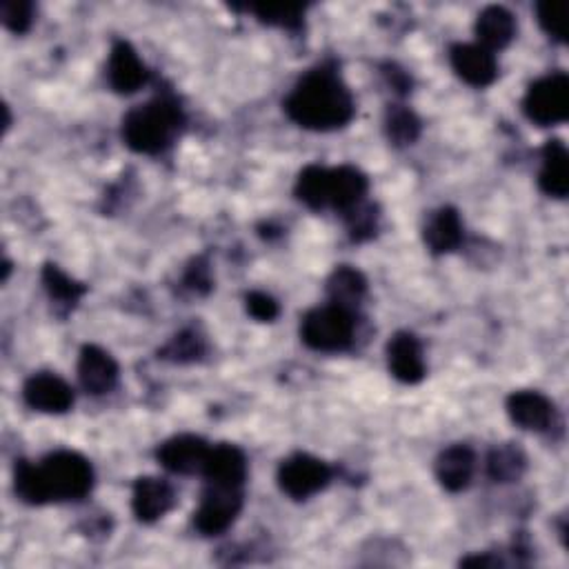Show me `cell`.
<instances>
[{
  "label": "cell",
  "mask_w": 569,
  "mask_h": 569,
  "mask_svg": "<svg viewBox=\"0 0 569 569\" xmlns=\"http://www.w3.org/2000/svg\"><path fill=\"white\" fill-rule=\"evenodd\" d=\"M94 470L89 461L76 452L50 454L41 465L21 461L17 465L14 487L28 505H45L52 501H80L92 492Z\"/></svg>",
  "instance_id": "cell-1"
},
{
  "label": "cell",
  "mask_w": 569,
  "mask_h": 569,
  "mask_svg": "<svg viewBox=\"0 0 569 569\" xmlns=\"http://www.w3.org/2000/svg\"><path fill=\"white\" fill-rule=\"evenodd\" d=\"M284 111L305 129L332 131L354 118V98L339 74L321 67L297 83L284 98Z\"/></svg>",
  "instance_id": "cell-2"
},
{
  "label": "cell",
  "mask_w": 569,
  "mask_h": 569,
  "mask_svg": "<svg viewBox=\"0 0 569 569\" xmlns=\"http://www.w3.org/2000/svg\"><path fill=\"white\" fill-rule=\"evenodd\" d=\"M185 125L183 109L174 98L161 96L131 109L122 120L127 148L138 154L165 152Z\"/></svg>",
  "instance_id": "cell-3"
},
{
  "label": "cell",
  "mask_w": 569,
  "mask_h": 569,
  "mask_svg": "<svg viewBox=\"0 0 569 569\" xmlns=\"http://www.w3.org/2000/svg\"><path fill=\"white\" fill-rule=\"evenodd\" d=\"M301 336L316 352H343L354 341V314L339 305L319 308L303 319Z\"/></svg>",
  "instance_id": "cell-4"
},
{
  "label": "cell",
  "mask_w": 569,
  "mask_h": 569,
  "mask_svg": "<svg viewBox=\"0 0 569 569\" xmlns=\"http://www.w3.org/2000/svg\"><path fill=\"white\" fill-rule=\"evenodd\" d=\"M525 116L540 125H558L567 120L569 114V80L565 74H551L536 80L523 100Z\"/></svg>",
  "instance_id": "cell-5"
},
{
  "label": "cell",
  "mask_w": 569,
  "mask_h": 569,
  "mask_svg": "<svg viewBox=\"0 0 569 569\" xmlns=\"http://www.w3.org/2000/svg\"><path fill=\"white\" fill-rule=\"evenodd\" d=\"M243 509V487H225L207 483L201 505L196 509V529L205 536L223 534L232 527Z\"/></svg>",
  "instance_id": "cell-6"
},
{
  "label": "cell",
  "mask_w": 569,
  "mask_h": 569,
  "mask_svg": "<svg viewBox=\"0 0 569 569\" xmlns=\"http://www.w3.org/2000/svg\"><path fill=\"white\" fill-rule=\"evenodd\" d=\"M330 481H332V470L328 468V463L310 454H297L288 461H282L278 470L280 490L297 501H305L319 494L330 485Z\"/></svg>",
  "instance_id": "cell-7"
},
{
  "label": "cell",
  "mask_w": 569,
  "mask_h": 569,
  "mask_svg": "<svg viewBox=\"0 0 569 569\" xmlns=\"http://www.w3.org/2000/svg\"><path fill=\"white\" fill-rule=\"evenodd\" d=\"M174 507V490L168 481L146 476L138 479L133 485L131 509L138 520L154 523L163 518Z\"/></svg>",
  "instance_id": "cell-8"
},
{
  "label": "cell",
  "mask_w": 569,
  "mask_h": 569,
  "mask_svg": "<svg viewBox=\"0 0 569 569\" xmlns=\"http://www.w3.org/2000/svg\"><path fill=\"white\" fill-rule=\"evenodd\" d=\"M23 398L32 409L63 414L72 407L74 391L63 378L54 374H34L23 387Z\"/></svg>",
  "instance_id": "cell-9"
},
{
  "label": "cell",
  "mask_w": 569,
  "mask_h": 569,
  "mask_svg": "<svg viewBox=\"0 0 569 569\" xmlns=\"http://www.w3.org/2000/svg\"><path fill=\"white\" fill-rule=\"evenodd\" d=\"M210 445L198 437H174L159 450V461L174 474H198L210 457Z\"/></svg>",
  "instance_id": "cell-10"
},
{
  "label": "cell",
  "mask_w": 569,
  "mask_h": 569,
  "mask_svg": "<svg viewBox=\"0 0 569 569\" xmlns=\"http://www.w3.org/2000/svg\"><path fill=\"white\" fill-rule=\"evenodd\" d=\"M107 78L118 94H133L148 83V67L142 65V61L129 43L118 41L114 43L109 54Z\"/></svg>",
  "instance_id": "cell-11"
},
{
  "label": "cell",
  "mask_w": 569,
  "mask_h": 569,
  "mask_svg": "<svg viewBox=\"0 0 569 569\" xmlns=\"http://www.w3.org/2000/svg\"><path fill=\"white\" fill-rule=\"evenodd\" d=\"M450 58L454 72L472 87H487L498 76L494 54L481 45H454Z\"/></svg>",
  "instance_id": "cell-12"
},
{
  "label": "cell",
  "mask_w": 569,
  "mask_h": 569,
  "mask_svg": "<svg viewBox=\"0 0 569 569\" xmlns=\"http://www.w3.org/2000/svg\"><path fill=\"white\" fill-rule=\"evenodd\" d=\"M367 194V179L356 168L343 165L328 170V187H325V205L352 212L354 207L363 205V198Z\"/></svg>",
  "instance_id": "cell-13"
},
{
  "label": "cell",
  "mask_w": 569,
  "mask_h": 569,
  "mask_svg": "<svg viewBox=\"0 0 569 569\" xmlns=\"http://www.w3.org/2000/svg\"><path fill=\"white\" fill-rule=\"evenodd\" d=\"M387 358H389V369L394 378H398L400 383L416 385L425 378L422 350L414 334L398 332L387 345Z\"/></svg>",
  "instance_id": "cell-14"
},
{
  "label": "cell",
  "mask_w": 569,
  "mask_h": 569,
  "mask_svg": "<svg viewBox=\"0 0 569 569\" xmlns=\"http://www.w3.org/2000/svg\"><path fill=\"white\" fill-rule=\"evenodd\" d=\"M78 378L89 394H107L118 380V365L105 350L85 345L78 358Z\"/></svg>",
  "instance_id": "cell-15"
},
{
  "label": "cell",
  "mask_w": 569,
  "mask_h": 569,
  "mask_svg": "<svg viewBox=\"0 0 569 569\" xmlns=\"http://www.w3.org/2000/svg\"><path fill=\"white\" fill-rule=\"evenodd\" d=\"M201 474L212 485L243 487L247 479V459L236 445H218L210 450V457Z\"/></svg>",
  "instance_id": "cell-16"
},
{
  "label": "cell",
  "mask_w": 569,
  "mask_h": 569,
  "mask_svg": "<svg viewBox=\"0 0 569 569\" xmlns=\"http://www.w3.org/2000/svg\"><path fill=\"white\" fill-rule=\"evenodd\" d=\"M509 418L523 430L545 432L554 422V405L538 391H514L507 398Z\"/></svg>",
  "instance_id": "cell-17"
},
{
  "label": "cell",
  "mask_w": 569,
  "mask_h": 569,
  "mask_svg": "<svg viewBox=\"0 0 569 569\" xmlns=\"http://www.w3.org/2000/svg\"><path fill=\"white\" fill-rule=\"evenodd\" d=\"M476 457L468 445H452L437 461V479L448 492H463L474 476Z\"/></svg>",
  "instance_id": "cell-18"
},
{
  "label": "cell",
  "mask_w": 569,
  "mask_h": 569,
  "mask_svg": "<svg viewBox=\"0 0 569 569\" xmlns=\"http://www.w3.org/2000/svg\"><path fill=\"white\" fill-rule=\"evenodd\" d=\"M538 185L551 198H565L569 192V157L560 140H547L543 148Z\"/></svg>",
  "instance_id": "cell-19"
},
{
  "label": "cell",
  "mask_w": 569,
  "mask_h": 569,
  "mask_svg": "<svg viewBox=\"0 0 569 569\" xmlns=\"http://www.w3.org/2000/svg\"><path fill=\"white\" fill-rule=\"evenodd\" d=\"M476 36H479L481 47H485L487 52L507 47L512 43V39L516 36V21H514L512 12H507L505 8H498V6L483 10L476 21Z\"/></svg>",
  "instance_id": "cell-20"
},
{
  "label": "cell",
  "mask_w": 569,
  "mask_h": 569,
  "mask_svg": "<svg viewBox=\"0 0 569 569\" xmlns=\"http://www.w3.org/2000/svg\"><path fill=\"white\" fill-rule=\"evenodd\" d=\"M463 240V223L454 207H443L425 225V243L434 254H448Z\"/></svg>",
  "instance_id": "cell-21"
},
{
  "label": "cell",
  "mask_w": 569,
  "mask_h": 569,
  "mask_svg": "<svg viewBox=\"0 0 569 569\" xmlns=\"http://www.w3.org/2000/svg\"><path fill=\"white\" fill-rule=\"evenodd\" d=\"M328 292H330L332 305L352 310L354 305H358L363 301V297L367 292V280L358 269L343 265L330 276Z\"/></svg>",
  "instance_id": "cell-22"
},
{
  "label": "cell",
  "mask_w": 569,
  "mask_h": 569,
  "mask_svg": "<svg viewBox=\"0 0 569 569\" xmlns=\"http://www.w3.org/2000/svg\"><path fill=\"white\" fill-rule=\"evenodd\" d=\"M43 284L50 294L52 301H56L58 305H76L80 301V297L87 292L80 282H76L74 278H69L63 269H58L56 265H45L43 269Z\"/></svg>",
  "instance_id": "cell-23"
},
{
  "label": "cell",
  "mask_w": 569,
  "mask_h": 569,
  "mask_svg": "<svg viewBox=\"0 0 569 569\" xmlns=\"http://www.w3.org/2000/svg\"><path fill=\"white\" fill-rule=\"evenodd\" d=\"M490 476L501 483L518 481L525 472V454L514 445H501L490 454Z\"/></svg>",
  "instance_id": "cell-24"
},
{
  "label": "cell",
  "mask_w": 569,
  "mask_h": 569,
  "mask_svg": "<svg viewBox=\"0 0 569 569\" xmlns=\"http://www.w3.org/2000/svg\"><path fill=\"white\" fill-rule=\"evenodd\" d=\"M325 185H328V168L310 165L301 172L297 181V196L312 210H325Z\"/></svg>",
  "instance_id": "cell-25"
},
{
  "label": "cell",
  "mask_w": 569,
  "mask_h": 569,
  "mask_svg": "<svg viewBox=\"0 0 569 569\" xmlns=\"http://www.w3.org/2000/svg\"><path fill=\"white\" fill-rule=\"evenodd\" d=\"M420 133V120L407 107H391L387 111V136L396 146H411Z\"/></svg>",
  "instance_id": "cell-26"
},
{
  "label": "cell",
  "mask_w": 569,
  "mask_h": 569,
  "mask_svg": "<svg viewBox=\"0 0 569 569\" xmlns=\"http://www.w3.org/2000/svg\"><path fill=\"white\" fill-rule=\"evenodd\" d=\"M260 23L282 28V30H299L303 25L305 8L301 6H260L251 8Z\"/></svg>",
  "instance_id": "cell-27"
},
{
  "label": "cell",
  "mask_w": 569,
  "mask_h": 569,
  "mask_svg": "<svg viewBox=\"0 0 569 569\" xmlns=\"http://www.w3.org/2000/svg\"><path fill=\"white\" fill-rule=\"evenodd\" d=\"M0 21L14 34H25L34 21V6L28 0H3L0 3Z\"/></svg>",
  "instance_id": "cell-28"
},
{
  "label": "cell",
  "mask_w": 569,
  "mask_h": 569,
  "mask_svg": "<svg viewBox=\"0 0 569 569\" xmlns=\"http://www.w3.org/2000/svg\"><path fill=\"white\" fill-rule=\"evenodd\" d=\"M205 354V345H203V339L194 332H183L179 334L165 350H163V356L170 358V361H176V363H192V361H198L201 356Z\"/></svg>",
  "instance_id": "cell-29"
},
{
  "label": "cell",
  "mask_w": 569,
  "mask_h": 569,
  "mask_svg": "<svg viewBox=\"0 0 569 569\" xmlns=\"http://www.w3.org/2000/svg\"><path fill=\"white\" fill-rule=\"evenodd\" d=\"M536 17L540 28L545 30V34L558 43H565V32H562V19H560V10L551 3H540L536 8Z\"/></svg>",
  "instance_id": "cell-30"
},
{
  "label": "cell",
  "mask_w": 569,
  "mask_h": 569,
  "mask_svg": "<svg viewBox=\"0 0 569 569\" xmlns=\"http://www.w3.org/2000/svg\"><path fill=\"white\" fill-rule=\"evenodd\" d=\"M247 312L256 319V321H260V323H269V321H273L276 316H278V303L269 297V294H265V292H251L249 297H247Z\"/></svg>",
  "instance_id": "cell-31"
},
{
  "label": "cell",
  "mask_w": 569,
  "mask_h": 569,
  "mask_svg": "<svg viewBox=\"0 0 569 569\" xmlns=\"http://www.w3.org/2000/svg\"><path fill=\"white\" fill-rule=\"evenodd\" d=\"M187 282H190V288L207 292V290H210V276H207V267H205V265H201V262H198L196 267H192V269H190V276H187Z\"/></svg>",
  "instance_id": "cell-32"
}]
</instances>
